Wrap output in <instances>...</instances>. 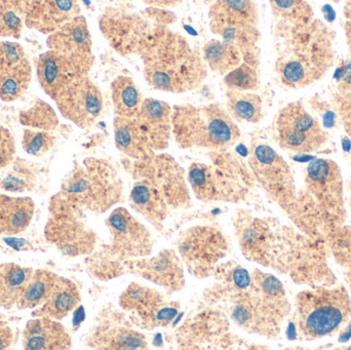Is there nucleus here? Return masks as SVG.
<instances>
[{
  "label": "nucleus",
  "mask_w": 351,
  "mask_h": 350,
  "mask_svg": "<svg viewBox=\"0 0 351 350\" xmlns=\"http://www.w3.org/2000/svg\"><path fill=\"white\" fill-rule=\"evenodd\" d=\"M22 345L27 350L70 349L72 339L59 321L33 318L23 331Z\"/></svg>",
  "instance_id": "28"
},
{
  "label": "nucleus",
  "mask_w": 351,
  "mask_h": 350,
  "mask_svg": "<svg viewBox=\"0 0 351 350\" xmlns=\"http://www.w3.org/2000/svg\"><path fill=\"white\" fill-rule=\"evenodd\" d=\"M53 101L66 119L84 129L93 127L104 109L102 90L90 75L74 80Z\"/></svg>",
  "instance_id": "19"
},
{
  "label": "nucleus",
  "mask_w": 351,
  "mask_h": 350,
  "mask_svg": "<svg viewBox=\"0 0 351 350\" xmlns=\"http://www.w3.org/2000/svg\"><path fill=\"white\" fill-rule=\"evenodd\" d=\"M351 316V300L343 288L302 292L297 297V326L305 339L334 334Z\"/></svg>",
  "instance_id": "9"
},
{
  "label": "nucleus",
  "mask_w": 351,
  "mask_h": 350,
  "mask_svg": "<svg viewBox=\"0 0 351 350\" xmlns=\"http://www.w3.org/2000/svg\"><path fill=\"white\" fill-rule=\"evenodd\" d=\"M223 84L226 88L255 92L260 86L258 67L243 61L237 68L224 75Z\"/></svg>",
  "instance_id": "40"
},
{
  "label": "nucleus",
  "mask_w": 351,
  "mask_h": 350,
  "mask_svg": "<svg viewBox=\"0 0 351 350\" xmlns=\"http://www.w3.org/2000/svg\"><path fill=\"white\" fill-rule=\"evenodd\" d=\"M229 318L220 308L202 310L183 323L176 333L178 345L185 349H232Z\"/></svg>",
  "instance_id": "18"
},
{
  "label": "nucleus",
  "mask_w": 351,
  "mask_h": 350,
  "mask_svg": "<svg viewBox=\"0 0 351 350\" xmlns=\"http://www.w3.org/2000/svg\"><path fill=\"white\" fill-rule=\"evenodd\" d=\"M276 139L282 149L313 153L325 146L328 133L302 103H289L276 115Z\"/></svg>",
  "instance_id": "14"
},
{
  "label": "nucleus",
  "mask_w": 351,
  "mask_h": 350,
  "mask_svg": "<svg viewBox=\"0 0 351 350\" xmlns=\"http://www.w3.org/2000/svg\"><path fill=\"white\" fill-rule=\"evenodd\" d=\"M145 3L154 6V8H171L181 3L182 0H143Z\"/></svg>",
  "instance_id": "48"
},
{
  "label": "nucleus",
  "mask_w": 351,
  "mask_h": 350,
  "mask_svg": "<svg viewBox=\"0 0 351 350\" xmlns=\"http://www.w3.org/2000/svg\"><path fill=\"white\" fill-rule=\"evenodd\" d=\"M80 301L82 295L77 286L69 279L59 277L47 301L32 312V316L61 321L74 312Z\"/></svg>",
  "instance_id": "29"
},
{
  "label": "nucleus",
  "mask_w": 351,
  "mask_h": 350,
  "mask_svg": "<svg viewBox=\"0 0 351 350\" xmlns=\"http://www.w3.org/2000/svg\"><path fill=\"white\" fill-rule=\"evenodd\" d=\"M32 77L30 62L20 45L0 41V100L12 102L26 92Z\"/></svg>",
  "instance_id": "23"
},
{
  "label": "nucleus",
  "mask_w": 351,
  "mask_h": 350,
  "mask_svg": "<svg viewBox=\"0 0 351 350\" xmlns=\"http://www.w3.org/2000/svg\"><path fill=\"white\" fill-rule=\"evenodd\" d=\"M350 192H351V183H350ZM350 201H351V197H350Z\"/></svg>",
  "instance_id": "50"
},
{
  "label": "nucleus",
  "mask_w": 351,
  "mask_h": 350,
  "mask_svg": "<svg viewBox=\"0 0 351 350\" xmlns=\"http://www.w3.org/2000/svg\"><path fill=\"white\" fill-rule=\"evenodd\" d=\"M206 67L224 76L243 62V55L235 45L223 40L208 41L202 49Z\"/></svg>",
  "instance_id": "37"
},
{
  "label": "nucleus",
  "mask_w": 351,
  "mask_h": 350,
  "mask_svg": "<svg viewBox=\"0 0 351 350\" xmlns=\"http://www.w3.org/2000/svg\"><path fill=\"white\" fill-rule=\"evenodd\" d=\"M47 47L80 59H95L92 35L86 18L80 14L49 34Z\"/></svg>",
  "instance_id": "27"
},
{
  "label": "nucleus",
  "mask_w": 351,
  "mask_h": 350,
  "mask_svg": "<svg viewBox=\"0 0 351 350\" xmlns=\"http://www.w3.org/2000/svg\"><path fill=\"white\" fill-rule=\"evenodd\" d=\"M210 29L221 40L235 45L243 61L259 67L261 33L255 0H216L208 10Z\"/></svg>",
  "instance_id": "8"
},
{
  "label": "nucleus",
  "mask_w": 351,
  "mask_h": 350,
  "mask_svg": "<svg viewBox=\"0 0 351 350\" xmlns=\"http://www.w3.org/2000/svg\"><path fill=\"white\" fill-rule=\"evenodd\" d=\"M113 132L115 146L125 158L141 160L156 152L152 150L136 116H114Z\"/></svg>",
  "instance_id": "30"
},
{
  "label": "nucleus",
  "mask_w": 351,
  "mask_h": 350,
  "mask_svg": "<svg viewBox=\"0 0 351 350\" xmlns=\"http://www.w3.org/2000/svg\"><path fill=\"white\" fill-rule=\"evenodd\" d=\"M34 211L35 203L30 197L0 195V236H16L25 232Z\"/></svg>",
  "instance_id": "32"
},
{
  "label": "nucleus",
  "mask_w": 351,
  "mask_h": 350,
  "mask_svg": "<svg viewBox=\"0 0 351 350\" xmlns=\"http://www.w3.org/2000/svg\"><path fill=\"white\" fill-rule=\"evenodd\" d=\"M110 92L114 116L134 117L138 114L144 98L131 76H117L111 84Z\"/></svg>",
  "instance_id": "35"
},
{
  "label": "nucleus",
  "mask_w": 351,
  "mask_h": 350,
  "mask_svg": "<svg viewBox=\"0 0 351 350\" xmlns=\"http://www.w3.org/2000/svg\"><path fill=\"white\" fill-rule=\"evenodd\" d=\"M94 63L95 59H80L49 49L37 61L39 86L53 100L74 80L90 75Z\"/></svg>",
  "instance_id": "20"
},
{
  "label": "nucleus",
  "mask_w": 351,
  "mask_h": 350,
  "mask_svg": "<svg viewBox=\"0 0 351 350\" xmlns=\"http://www.w3.org/2000/svg\"><path fill=\"white\" fill-rule=\"evenodd\" d=\"M173 108L158 99H144L139 112L136 115L144 134L156 152L167 149L173 135Z\"/></svg>",
  "instance_id": "26"
},
{
  "label": "nucleus",
  "mask_w": 351,
  "mask_h": 350,
  "mask_svg": "<svg viewBox=\"0 0 351 350\" xmlns=\"http://www.w3.org/2000/svg\"><path fill=\"white\" fill-rule=\"evenodd\" d=\"M256 182L276 203L287 205L295 197V179L288 162L271 146L254 143L247 162Z\"/></svg>",
  "instance_id": "17"
},
{
  "label": "nucleus",
  "mask_w": 351,
  "mask_h": 350,
  "mask_svg": "<svg viewBox=\"0 0 351 350\" xmlns=\"http://www.w3.org/2000/svg\"><path fill=\"white\" fill-rule=\"evenodd\" d=\"M173 136L181 149H228L241 138L237 121L218 103L173 107Z\"/></svg>",
  "instance_id": "7"
},
{
  "label": "nucleus",
  "mask_w": 351,
  "mask_h": 350,
  "mask_svg": "<svg viewBox=\"0 0 351 350\" xmlns=\"http://www.w3.org/2000/svg\"><path fill=\"white\" fill-rule=\"evenodd\" d=\"M344 16H346V37H348V45L350 47V55H351V0H346Z\"/></svg>",
  "instance_id": "47"
},
{
  "label": "nucleus",
  "mask_w": 351,
  "mask_h": 350,
  "mask_svg": "<svg viewBox=\"0 0 351 350\" xmlns=\"http://www.w3.org/2000/svg\"><path fill=\"white\" fill-rule=\"evenodd\" d=\"M233 227L243 256L259 264H269L271 232L267 222L256 217L251 212L239 210L235 215Z\"/></svg>",
  "instance_id": "24"
},
{
  "label": "nucleus",
  "mask_w": 351,
  "mask_h": 350,
  "mask_svg": "<svg viewBox=\"0 0 351 350\" xmlns=\"http://www.w3.org/2000/svg\"><path fill=\"white\" fill-rule=\"evenodd\" d=\"M19 119L23 125L43 131H53L59 125L57 113L41 100H37L32 106L21 111Z\"/></svg>",
  "instance_id": "39"
},
{
  "label": "nucleus",
  "mask_w": 351,
  "mask_h": 350,
  "mask_svg": "<svg viewBox=\"0 0 351 350\" xmlns=\"http://www.w3.org/2000/svg\"><path fill=\"white\" fill-rule=\"evenodd\" d=\"M121 164L132 180L144 181L154 187L164 197L171 210L191 205L185 171L170 154L154 152L141 160L123 156Z\"/></svg>",
  "instance_id": "10"
},
{
  "label": "nucleus",
  "mask_w": 351,
  "mask_h": 350,
  "mask_svg": "<svg viewBox=\"0 0 351 350\" xmlns=\"http://www.w3.org/2000/svg\"><path fill=\"white\" fill-rule=\"evenodd\" d=\"M49 218L45 236L63 256L69 258L90 255L97 246V234L86 224L84 213L68 205L57 195L49 203Z\"/></svg>",
  "instance_id": "11"
},
{
  "label": "nucleus",
  "mask_w": 351,
  "mask_h": 350,
  "mask_svg": "<svg viewBox=\"0 0 351 350\" xmlns=\"http://www.w3.org/2000/svg\"><path fill=\"white\" fill-rule=\"evenodd\" d=\"M178 254L190 275L197 279L212 277L230 251L228 238L212 224H196L180 236Z\"/></svg>",
  "instance_id": "12"
},
{
  "label": "nucleus",
  "mask_w": 351,
  "mask_h": 350,
  "mask_svg": "<svg viewBox=\"0 0 351 350\" xmlns=\"http://www.w3.org/2000/svg\"><path fill=\"white\" fill-rule=\"evenodd\" d=\"M332 1H334V2H339L340 0H332Z\"/></svg>",
  "instance_id": "49"
},
{
  "label": "nucleus",
  "mask_w": 351,
  "mask_h": 350,
  "mask_svg": "<svg viewBox=\"0 0 351 350\" xmlns=\"http://www.w3.org/2000/svg\"><path fill=\"white\" fill-rule=\"evenodd\" d=\"M55 142L56 138L51 132L29 127L23 133V149L29 155L36 156V158L45 155L47 152L51 151V148L55 145Z\"/></svg>",
  "instance_id": "41"
},
{
  "label": "nucleus",
  "mask_w": 351,
  "mask_h": 350,
  "mask_svg": "<svg viewBox=\"0 0 351 350\" xmlns=\"http://www.w3.org/2000/svg\"><path fill=\"white\" fill-rule=\"evenodd\" d=\"M24 24L45 34L80 16L77 0H14Z\"/></svg>",
  "instance_id": "21"
},
{
  "label": "nucleus",
  "mask_w": 351,
  "mask_h": 350,
  "mask_svg": "<svg viewBox=\"0 0 351 350\" xmlns=\"http://www.w3.org/2000/svg\"><path fill=\"white\" fill-rule=\"evenodd\" d=\"M332 104L342 127L351 138V92L336 90L332 96Z\"/></svg>",
  "instance_id": "43"
},
{
  "label": "nucleus",
  "mask_w": 351,
  "mask_h": 350,
  "mask_svg": "<svg viewBox=\"0 0 351 350\" xmlns=\"http://www.w3.org/2000/svg\"><path fill=\"white\" fill-rule=\"evenodd\" d=\"M282 42L274 62L278 82L288 90H300L323 79L336 62L334 34L317 18L282 26Z\"/></svg>",
  "instance_id": "1"
},
{
  "label": "nucleus",
  "mask_w": 351,
  "mask_h": 350,
  "mask_svg": "<svg viewBox=\"0 0 351 350\" xmlns=\"http://www.w3.org/2000/svg\"><path fill=\"white\" fill-rule=\"evenodd\" d=\"M272 12L282 26L308 22L313 16V8L306 0H268Z\"/></svg>",
  "instance_id": "38"
},
{
  "label": "nucleus",
  "mask_w": 351,
  "mask_h": 350,
  "mask_svg": "<svg viewBox=\"0 0 351 350\" xmlns=\"http://www.w3.org/2000/svg\"><path fill=\"white\" fill-rule=\"evenodd\" d=\"M226 110L239 123H259L264 117L263 101L253 90L226 88Z\"/></svg>",
  "instance_id": "33"
},
{
  "label": "nucleus",
  "mask_w": 351,
  "mask_h": 350,
  "mask_svg": "<svg viewBox=\"0 0 351 350\" xmlns=\"http://www.w3.org/2000/svg\"><path fill=\"white\" fill-rule=\"evenodd\" d=\"M35 182L34 173L25 164V162H22L21 164H14V168L0 182V187L10 192H24L32 190Z\"/></svg>",
  "instance_id": "42"
},
{
  "label": "nucleus",
  "mask_w": 351,
  "mask_h": 350,
  "mask_svg": "<svg viewBox=\"0 0 351 350\" xmlns=\"http://www.w3.org/2000/svg\"><path fill=\"white\" fill-rule=\"evenodd\" d=\"M147 14L128 8H109L100 16V30L109 47L123 58L137 55L156 26Z\"/></svg>",
  "instance_id": "16"
},
{
  "label": "nucleus",
  "mask_w": 351,
  "mask_h": 350,
  "mask_svg": "<svg viewBox=\"0 0 351 350\" xmlns=\"http://www.w3.org/2000/svg\"><path fill=\"white\" fill-rule=\"evenodd\" d=\"M129 201L134 211L143 216L156 227L160 228L168 219L171 208L164 197L144 181H134Z\"/></svg>",
  "instance_id": "31"
},
{
  "label": "nucleus",
  "mask_w": 351,
  "mask_h": 350,
  "mask_svg": "<svg viewBox=\"0 0 351 350\" xmlns=\"http://www.w3.org/2000/svg\"><path fill=\"white\" fill-rule=\"evenodd\" d=\"M16 155V143L12 133L0 125V170L12 164Z\"/></svg>",
  "instance_id": "44"
},
{
  "label": "nucleus",
  "mask_w": 351,
  "mask_h": 350,
  "mask_svg": "<svg viewBox=\"0 0 351 350\" xmlns=\"http://www.w3.org/2000/svg\"><path fill=\"white\" fill-rule=\"evenodd\" d=\"M337 90L351 92V55L338 68Z\"/></svg>",
  "instance_id": "45"
},
{
  "label": "nucleus",
  "mask_w": 351,
  "mask_h": 350,
  "mask_svg": "<svg viewBox=\"0 0 351 350\" xmlns=\"http://www.w3.org/2000/svg\"><path fill=\"white\" fill-rule=\"evenodd\" d=\"M119 303L140 330L170 327L180 314L178 302L167 294L138 282H133L123 290Z\"/></svg>",
  "instance_id": "13"
},
{
  "label": "nucleus",
  "mask_w": 351,
  "mask_h": 350,
  "mask_svg": "<svg viewBox=\"0 0 351 350\" xmlns=\"http://www.w3.org/2000/svg\"><path fill=\"white\" fill-rule=\"evenodd\" d=\"M59 275L49 269H37L31 275L23 290L16 308L32 310L43 305L51 295Z\"/></svg>",
  "instance_id": "36"
},
{
  "label": "nucleus",
  "mask_w": 351,
  "mask_h": 350,
  "mask_svg": "<svg viewBox=\"0 0 351 350\" xmlns=\"http://www.w3.org/2000/svg\"><path fill=\"white\" fill-rule=\"evenodd\" d=\"M305 182L313 197L329 210L343 205V179L339 166L334 160L317 158L308 164Z\"/></svg>",
  "instance_id": "25"
},
{
  "label": "nucleus",
  "mask_w": 351,
  "mask_h": 350,
  "mask_svg": "<svg viewBox=\"0 0 351 350\" xmlns=\"http://www.w3.org/2000/svg\"><path fill=\"white\" fill-rule=\"evenodd\" d=\"M109 240L86 258L93 277L111 281L127 273V263L149 256L154 251L152 234L125 208L113 210L106 220Z\"/></svg>",
  "instance_id": "4"
},
{
  "label": "nucleus",
  "mask_w": 351,
  "mask_h": 350,
  "mask_svg": "<svg viewBox=\"0 0 351 350\" xmlns=\"http://www.w3.org/2000/svg\"><path fill=\"white\" fill-rule=\"evenodd\" d=\"M33 271L30 267L21 266L16 263L0 264V308L10 310L18 305Z\"/></svg>",
  "instance_id": "34"
},
{
  "label": "nucleus",
  "mask_w": 351,
  "mask_h": 350,
  "mask_svg": "<svg viewBox=\"0 0 351 350\" xmlns=\"http://www.w3.org/2000/svg\"><path fill=\"white\" fill-rule=\"evenodd\" d=\"M84 345L94 349H147L148 341L121 308L107 304L97 314Z\"/></svg>",
  "instance_id": "15"
},
{
  "label": "nucleus",
  "mask_w": 351,
  "mask_h": 350,
  "mask_svg": "<svg viewBox=\"0 0 351 350\" xmlns=\"http://www.w3.org/2000/svg\"><path fill=\"white\" fill-rule=\"evenodd\" d=\"M16 334L6 318L0 314V350L8 349L16 343Z\"/></svg>",
  "instance_id": "46"
},
{
  "label": "nucleus",
  "mask_w": 351,
  "mask_h": 350,
  "mask_svg": "<svg viewBox=\"0 0 351 350\" xmlns=\"http://www.w3.org/2000/svg\"><path fill=\"white\" fill-rule=\"evenodd\" d=\"M144 77L152 90L184 94L197 88L208 76L202 55L179 33L158 26L138 53Z\"/></svg>",
  "instance_id": "2"
},
{
  "label": "nucleus",
  "mask_w": 351,
  "mask_h": 350,
  "mask_svg": "<svg viewBox=\"0 0 351 350\" xmlns=\"http://www.w3.org/2000/svg\"><path fill=\"white\" fill-rule=\"evenodd\" d=\"M225 304L229 320L252 334L274 338L290 312L284 286L274 275L255 271L243 286L225 288L216 305Z\"/></svg>",
  "instance_id": "3"
},
{
  "label": "nucleus",
  "mask_w": 351,
  "mask_h": 350,
  "mask_svg": "<svg viewBox=\"0 0 351 350\" xmlns=\"http://www.w3.org/2000/svg\"><path fill=\"white\" fill-rule=\"evenodd\" d=\"M187 181L194 197L204 203H241L255 186L249 164L227 149L208 153V162H192Z\"/></svg>",
  "instance_id": "5"
},
{
  "label": "nucleus",
  "mask_w": 351,
  "mask_h": 350,
  "mask_svg": "<svg viewBox=\"0 0 351 350\" xmlns=\"http://www.w3.org/2000/svg\"><path fill=\"white\" fill-rule=\"evenodd\" d=\"M127 273L160 286L170 293L181 291L185 287L184 265L173 250H162L154 256L129 261Z\"/></svg>",
  "instance_id": "22"
},
{
  "label": "nucleus",
  "mask_w": 351,
  "mask_h": 350,
  "mask_svg": "<svg viewBox=\"0 0 351 350\" xmlns=\"http://www.w3.org/2000/svg\"><path fill=\"white\" fill-rule=\"evenodd\" d=\"M56 195L84 213L103 214L123 201V183L112 162L90 158L74 166Z\"/></svg>",
  "instance_id": "6"
}]
</instances>
